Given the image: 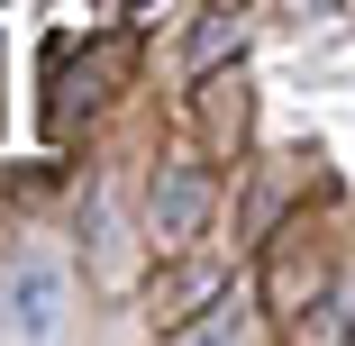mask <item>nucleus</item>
I'll list each match as a JSON object with an SVG mask.
<instances>
[{
  "mask_svg": "<svg viewBox=\"0 0 355 346\" xmlns=\"http://www.w3.org/2000/svg\"><path fill=\"white\" fill-rule=\"evenodd\" d=\"M0 328H10V337H55V328H64V273H55L46 255H28L19 283L0 292Z\"/></svg>",
  "mask_w": 355,
  "mask_h": 346,
  "instance_id": "1",
  "label": "nucleus"
},
{
  "mask_svg": "<svg viewBox=\"0 0 355 346\" xmlns=\"http://www.w3.org/2000/svg\"><path fill=\"white\" fill-rule=\"evenodd\" d=\"M200 210H209V191H200L191 173H164V191H155V237H164V246H182V237L200 228Z\"/></svg>",
  "mask_w": 355,
  "mask_h": 346,
  "instance_id": "2",
  "label": "nucleus"
},
{
  "mask_svg": "<svg viewBox=\"0 0 355 346\" xmlns=\"http://www.w3.org/2000/svg\"><path fill=\"white\" fill-rule=\"evenodd\" d=\"M319 10H337V0H319Z\"/></svg>",
  "mask_w": 355,
  "mask_h": 346,
  "instance_id": "3",
  "label": "nucleus"
}]
</instances>
